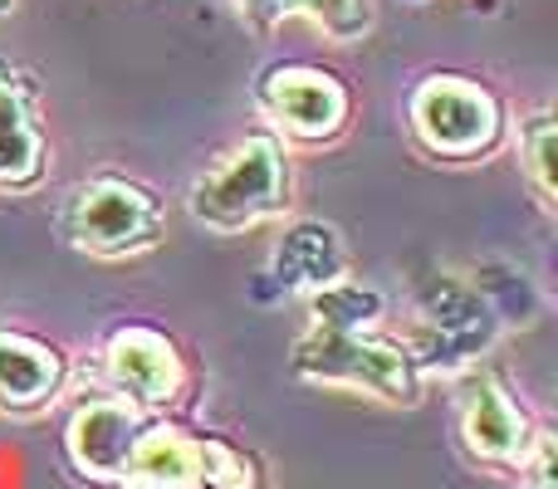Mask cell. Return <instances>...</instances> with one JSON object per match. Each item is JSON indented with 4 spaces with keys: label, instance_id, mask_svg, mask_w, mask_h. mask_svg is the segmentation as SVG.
<instances>
[{
    "label": "cell",
    "instance_id": "cell-1",
    "mask_svg": "<svg viewBox=\"0 0 558 489\" xmlns=\"http://www.w3.org/2000/svg\"><path fill=\"white\" fill-rule=\"evenodd\" d=\"M289 206V143L270 127L231 143L186 192V216L211 235H245L284 216Z\"/></svg>",
    "mask_w": 558,
    "mask_h": 489
},
{
    "label": "cell",
    "instance_id": "cell-2",
    "mask_svg": "<svg viewBox=\"0 0 558 489\" xmlns=\"http://www.w3.org/2000/svg\"><path fill=\"white\" fill-rule=\"evenodd\" d=\"M299 382L338 387V392L377 396L387 406H412L422 396V367L412 363V347L383 338L377 328H314L294 338L289 353Z\"/></svg>",
    "mask_w": 558,
    "mask_h": 489
},
{
    "label": "cell",
    "instance_id": "cell-3",
    "mask_svg": "<svg viewBox=\"0 0 558 489\" xmlns=\"http://www.w3.org/2000/svg\"><path fill=\"white\" fill-rule=\"evenodd\" d=\"M59 235L88 259H137L162 245V201L133 176H88L59 206Z\"/></svg>",
    "mask_w": 558,
    "mask_h": 489
},
{
    "label": "cell",
    "instance_id": "cell-4",
    "mask_svg": "<svg viewBox=\"0 0 558 489\" xmlns=\"http://www.w3.org/2000/svg\"><path fill=\"white\" fill-rule=\"evenodd\" d=\"M407 133L441 162H475L505 133V108L485 84L465 74H426L407 94Z\"/></svg>",
    "mask_w": 558,
    "mask_h": 489
},
{
    "label": "cell",
    "instance_id": "cell-5",
    "mask_svg": "<svg viewBox=\"0 0 558 489\" xmlns=\"http://www.w3.org/2000/svg\"><path fill=\"white\" fill-rule=\"evenodd\" d=\"M118 489H255V465L216 436L147 421Z\"/></svg>",
    "mask_w": 558,
    "mask_h": 489
},
{
    "label": "cell",
    "instance_id": "cell-6",
    "mask_svg": "<svg viewBox=\"0 0 558 489\" xmlns=\"http://www.w3.org/2000/svg\"><path fill=\"white\" fill-rule=\"evenodd\" d=\"M255 108L279 143L324 147L353 118V94L324 64H270L255 84Z\"/></svg>",
    "mask_w": 558,
    "mask_h": 489
},
{
    "label": "cell",
    "instance_id": "cell-7",
    "mask_svg": "<svg viewBox=\"0 0 558 489\" xmlns=\"http://www.w3.org/2000/svg\"><path fill=\"white\" fill-rule=\"evenodd\" d=\"M461 445L475 465H500V470H520L534 451L539 426L530 421L520 402L510 396V387L490 372L475 367L461 382Z\"/></svg>",
    "mask_w": 558,
    "mask_h": 489
},
{
    "label": "cell",
    "instance_id": "cell-8",
    "mask_svg": "<svg viewBox=\"0 0 558 489\" xmlns=\"http://www.w3.org/2000/svg\"><path fill=\"white\" fill-rule=\"evenodd\" d=\"M104 387L123 402H133L137 412H162L182 396L186 363L162 328L123 323L104 343Z\"/></svg>",
    "mask_w": 558,
    "mask_h": 489
},
{
    "label": "cell",
    "instance_id": "cell-9",
    "mask_svg": "<svg viewBox=\"0 0 558 489\" xmlns=\"http://www.w3.org/2000/svg\"><path fill=\"white\" fill-rule=\"evenodd\" d=\"M147 426V412H137L133 402L113 392H94L69 412L64 421V455L84 480L94 485H118L128 470L137 436Z\"/></svg>",
    "mask_w": 558,
    "mask_h": 489
},
{
    "label": "cell",
    "instance_id": "cell-10",
    "mask_svg": "<svg viewBox=\"0 0 558 489\" xmlns=\"http://www.w3.org/2000/svg\"><path fill=\"white\" fill-rule=\"evenodd\" d=\"M49 137L39 123L35 84L20 64L0 59V192L20 196L45 182Z\"/></svg>",
    "mask_w": 558,
    "mask_h": 489
},
{
    "label": "cell",
    "instance_id": "cell-11",
    "mask_svg": "<svg viewBox=\"0 0 558 489\" xmlns=\"http://www.w3.org/2000/svg\"><path fill=\"white\" fill-rule=\"evenodd\" d=\"M422 343H407L412 347V363L426 367V357L441 353V367H456V363H471L495 333V318L481 298L471 294L465 284L456 279H436L422 298Z\"/></svg>",
    "mask_w": 558,
    "mask_h": 489
},
{
    "label": "cell",
    "instance_id": "cell-12",
    "mask_svg": "<svg viewBox=\"0 0 558 489\" xmlns=\"http://www.w3.org/2000/svg\"><path fill=\"white\" fill-rule=\"evenodd\" d=\"M69 382V357L54 343L25 333V328H0V412L5 416H39L59 402Z\"/></svg>",
    "mask_w": 558,
    "mask_h": 489
},
{
    "label": "cell",
    "instance_id": "cell-13",
    "mask_svg": "<svg viewBox=\"0 0 558 489\" xmlns=\"http://www.w3.org/2000/svg\"><path fill=\"white\" fill-rule=\"evenodd\" d=\"M270 274L284 294H318V289L348 279V249L328 221H294L279 231L270 249Z\"/></svg>",
    "mask_w": 558,
    "mask_h": 489
},
{
    "label": "cell",
    "instance_id": "cell-14",
    "mask_svg": "<svg viewBox=\"0 0 558 489\" xmlns=\"http://www.w3.org/2000/svg\"><path fill=\"white\" fill-rule=\"evenodd\" d=\"M231 5L245 25H284V20H308L324 29L333 45H353L373 29V0H221Z\"/></svg>",
    "mask_w": 558,
    "mask_h": 489
},
{
    "label": "cell",
    "instance_id": "cell-15",
    "mask_svg": "<svg viewBox=\"0 0 558 489\" xmlns=\"http://www.w3.org/2000/svg\"><path fill=\"white\" fill-rule=\"evenodd\" d=\"M304 304H308V323L314 328H377L383 323V294L353 284V279H338V284L318 289Z\"/></svg>",
    "mask_w": 558,
    "mask_h": 489
},
{
    "label": "cell",
    "instance_id": "cell-16",
    "mask_svg": "<svg viewBox=\"0 0 558 489\" xmlns=\"http://www.w3.org/2000/svg\"><path fill=\"white\" fill-rule=\"evenodd\" d=\"M554 152H558V133H554V113L539 108L520 123V172L534 186V196L544 201V211L558 206V182H554Z\"/></svg>",
    "mask_w": 558,
    "mask_h": 489
},
{
    "label": "cell",
    "instance_id": "cell-17",
    "mask_svg": "<svg viewBox=\"0 0 558 489\" xmlns=\"http://www.w3.org/2000/svg\"><path fill=\"white\" fill-rule=\"evenodd\" d=\"M5 10H10V0H0V15H5Z\"/></svg>",
    "mask_w": 558,
    "mask_h": 489
}]
</instances>
